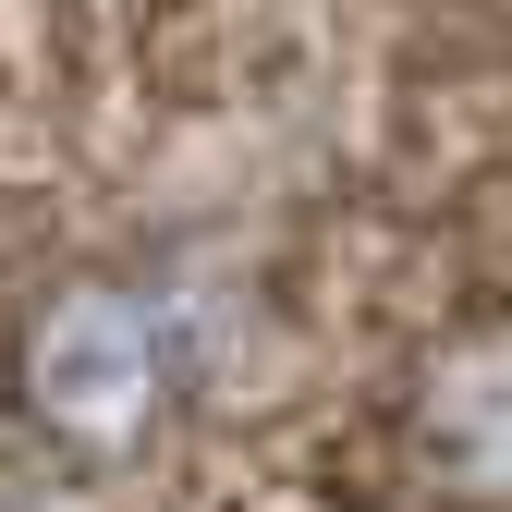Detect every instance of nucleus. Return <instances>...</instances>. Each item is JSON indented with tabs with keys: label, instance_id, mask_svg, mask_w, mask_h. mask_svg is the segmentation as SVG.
Returning a JSON list of instances; mask_svg holds the SVG:
<instances>
[{
	"label": "nucleus",
	"instance_id": "2",
	"mask_svg": "<svg viewBox=\"0 0 512 512\" xmlns=\"http://www.w3.org/2000/svg\"><path fill=\"white\" fill-rule=\"evenodd\" d=\"M427 415H439V439H452L476 476H512V354H464Z\"/></svg>",
	"mask_w": 512,
	"mask_h": 512
},
{
	"label": "nucleus",
	"instance_id": "1",
	"mask_svg": "<svg viewBox=\"0 0 512 512\" xmlns=\"http://www.w3.org/2000/svg\"><path fill=\"white\" fill-rule=\"evenodd\" d=\"M37 415H61L74 439H122L147 403V317L122 293H61L37 317Z\"/></svg>",
	"mask_w": 512,
	"mask_h": 512
}]
</instances>
